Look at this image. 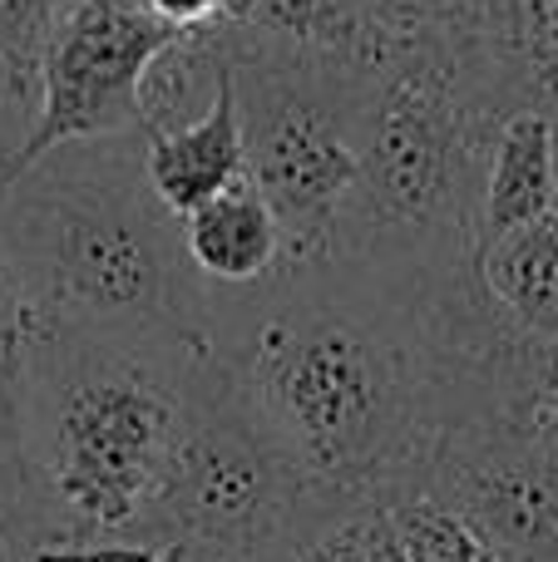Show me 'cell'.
<instances>
[{"label": "cell", "mask_w": 558, "mask_h": 562, "mask_svg": "<svg viewBox=\"0 0 558 562\" xmlns=\"http://www.w3.org/2000/svg\"><path fill=\"white\" fill-rule=\"evenodd\" d=\"M0 247L45 326L208 340L213 286L148 178L144 134L49 148L0 188Z\"/></svg>", "instance_id": "3957f363"}, {"label": "cell", "mask_w": 558, "mask_h": 562, "mask_svg": "<svg viewBox=\"0 0 558 562\" xmlns=\"http://www.w3.org/2000/svg\"><path fill=\"white\" fill-rule=\"evenodd\" d=\"M0 562H45V558H30V553H15V548L0 543Z\"/></svg>", "instance_id": "603a6c76"}, {"label": "cell", "mask_w": 558, "mask_h": 562, "mask_svg": "<svg viewBox=\"0 0 558 562\" xmlns=\"http://www.w3.org/2000/svg\"><path fill=\"white\" fill-rule=\"evenodd\" d=\"M148 10H154L174 35H188V30L213 25V20L227 10V0H148Z\"/></svg>", "instance_id": "ffe728a7"}, {"label": "cell", "mask_w": 558, "mask_h": 562, "mask_svg": "<svg viewBox=\"0 0 558 562\" xmlns=\"http://www.w3.org/2000/svg\"><path fill=\"white\" fill-rule=\"evenodd\" d=\"M144 144H148V178H154L158 198L168 203V213L178 223L193 217L208 198H217L227 183H237L247 173L243 114H237L233 79H227L217 104L198 124L178 128V134L144 138Z\"/></svg>", "instance_id": "7c38bea8"}, {"label": "cell", "mask_w": 558, "mask_h": 562, "mask_svg": "<svg viewBox=\"0 0 558 562\" xmlns=\"http://www.w3.org/2000/svg\"><path fill=\"white\" fill-rule=\"evenodd\" d=\"M351 10L361 15L381 69L425 55H460L470 30V0H351Z\"/></svg>", "instance_id": "2e32d148"}, {"label": "cell", "mask_w": 558, "mask_h": 562, "mask_svg": "<svg viewBox=\"0 0 558 562\" xmlns=\"http://www.w3.org/2000/svg\"><path fill=\"white\" fill-rule=\"evenodd\" d=\"M351 514L371 508L316 498L292 459L227 395L223 370L213 366V385L134 543L164 548L174 562H287L316 528Z\"/></svg>", "instance_id": "5b68a950"}, {"label": "cell", "mask_w": 558, "mask_h": 562, "mask_svg": "<svg viewBox=\"0 0 558 562\" xmlns=\"http://www.w3.org/2000/svg\"><path fill=\"white\" fill-rule=\"evenodd\" d=\"M168 40L174 30L148 0H59L45 55V104L25 164L65 144L138 134V85Z\"/></svg>", "instance_id": "ba28073f"}, {"label": "cell", "mask_w": 558, "mask_h": 562, "mask_svg": "<svg viewBox=\"0 0 558 562\" xmlns=\"http://www.w3.org/2000/svg\"><path fill=\"white\" fill-rule=\"evenodd\" d=\"M371 562H411V558H405V548H401V533H395V524H391V514H386V508H376V518H371Z\"/></svg>", "instance_id": "44dd1931"}, {"label": "cell", "mask_w": 558, "mask_h": 562, "mask_svg": "<svg viewBox=\"0 0 558 562\" xmlns=\"http://www.w3.org/2000/svg\"><path fill=\"white\" fill-rule=\"evenodd\" d=\"M203 346L227 395L336 508H391L450 429L558 390L475 257L282 267L253 291H213Z\"/></svg>", "instance_id": "6da1fadb"}, {"label": "cell", "mask_w": 558, "mask_h": 562, "mask_svg": "<svg viewBox=\"0 0 558 562\" xmlns=\"http://www.w3.org/2000/svg\"><path fill=\"white\" fill-rule=\"evenodd\" d=\"M558 217V134L544 114L484 124L475 164V257Z\"/></svg>", "instance_id": "30bf717a"}, {"label": "cell", "mask_w": 558, "mask_h": 562, "mask_svg": "<svg viewBox=\"0 0 558 562\" xmlns=\"http://www.w3.org/2000/svg\"><path fill=\"white\" fill-rule=\"evenodd\" d=\"M391 524H395V533H401V548L411 562H490V553L475 543V533L460 518L425 504V498L395 504Z\"/></svg>", "instance_id": "ac0fdd59"}, {"label": "cell", "mask_w": 558, "mask_h": 562, "mask_svg": "<svg viewBox=\"0 0 558 562\" xmlns=\"http://www.w3.org/2000/svg\"><path fill=\"white\" fill-rule=\"evenodd\" d=\"M183 247L213 291H253L287 262L282 223L247 173L183 217Z\"/></svg>", "instance_id": "8fae6325"}, {"label": "cell", "mask_w": 558, "mask_h": 562, "mask_svg": "<svg viewBox=\"0 0 558 562\" xmlns=\"http://www.w3.org/2000/svg\"><path fill=\"white\" fill-rule=\"evenodd\" d=\"M475 262L504 316L558 375V217L484 247Z\"/></svg>", "instance_id": "5bb4252c"}, {"label": "cell", "mask_w": 558, "mask_h": 562, "mask_svg": "<svg viewBox=\"0 0 558 562\" xmlns=\"http://www.w3.org/2000/svg\"><path fill=\"white\" fill-rule=\"evenodd\" d=\"M227 89V55L213 40V30H188L174 35L154 55L138 85V134H178V128L198 124L217 94Z\"/></svg>", "instance_id": "9a60e30c"}, {"label": "cell", "mask_w": 558, "mask_h": 562, "mask_svg": "<svg viewBox=\"0 0 558 562\" xmlns=\"http://www.w3.org/2000/svg\"><path fill=\"white\" fill-rule=\"evenodd\" d=\"M455 65L480 124L544 114L558 128V0H470Z\"/></svg>", "instance_id": "9c48e42d"}, {"label": "cell", "mask_w": 558, "mask_h": 562, "mask_svg": "<svg viewBox=\"0 0 558 562\" xmlns=\"http://www.w3.org/2000/svg\"><path fill=\"white\" fill-rule=\"evenodd\" d=\"M243 114L247 178L263 188L282 223L287 262L336 257L361 178V109L371 79L297 59H253L227 69Z\"/></svg>", "instance_id": "8992f818"}, {"label": "cell", "mask_w": 558, "mask_h": 562, "mask_svg": "<svg viewBox=\"0 0 558 562\" xmlns=\"http://www.w3.org/2000/svg\"><path fill=\"white\" fill-rule=\"evenodd\" d=\"M208 385L213 360L198 340L45 326L20 415V488L0 543L35 558L134 543Z\"/></svg>", "instance_id": "7a4b0ae2"}, {"label": "cell", "mask_w": 558, "mask_h": 562, "mask_svg": "<svg viewBox=\"0 0 558 562\" xmlns=\"http://www.w3.org/2000/svg\"><path fill=\"white\" fill-rule=\"evenodd\" d=\"M15 488H20V464L10 454H0V528H5L10 508H15Z\"/></svg>", "instance_id": "7402d4cb"}, {"label": "cell", "mask_w": 558, "mask_h": 562, "mask_svg": "<svg viewBox=\"0 0 558 562\" xmlns=\"http://www.w3.org/2000/svg\"><path fill=\"white\" fill-rule=\"evenodd\" d=\"M59 0H0V188L20 173L45 104V55Z\"/></svg>", "instance_id": "4fadbf2b"}, {"label": "cell", "mask_w": 558, "mask_h": 562, "mask_svg": "<svg viewBox=\"0 0 558 562\" xmlns=\"http://www.w3.org/2000/svg\"><path fill=\"white\" fill-rule=\"evenodd\" d=\"M401 498H425L455 514L490 562H558L554 400L450 429Z\"/></svg>", "instance_id": "52a82bcc"}, {"label": "cell", "mask_w": 558, "mask_h": 562, "mask_svg": "<svg viewBox=\"0 0 558 562\" xmlns=\"http://www.w3.org/2000/svg\"><path fill=\"white\" fill-rule=\"evenodd\" d=\"M460 55H425L381 69L361 109V178L336 257L470 262L480 134L460 85Z\"/></svg>", "instance_id": "277c9868"}, {"label": "cell", "mask_w": 558, "mask_h": 562, "mask_svg": "<svg viewBox=\"0 0 558 562\" xmlns=\"http://www.w3.org/2000/svg\"><path fill=\"white\" fill-rule=\"evenodd\" d=\"M40 340H45V316L35 311L25 281H20L5 247H0V454H10L15 464H20V415H25V390Z\"/></svg>", "instance_id": "e0dca14e"}, {"label": "cell", "mask_w": 558, "mask_h": 562, "mask_svg": "<svg viewBox=\"0 0 558 562\" xmlns=\"http://www.w3.org/2000/svg\"><path fill=\"white\" fill-rule=\"evenodd\" d=\"M371 518H376V508L316 528L287 562H371Z\"/></svg>", "instance_id": "d6986e66"}]
</instances>
